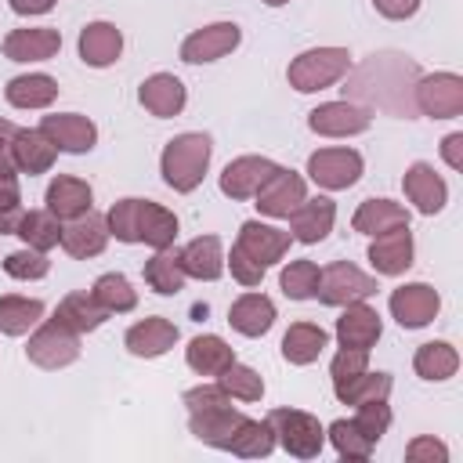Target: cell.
I'll return each instance as SVG.
<instances>
[{"label":"cell","instance_id":"obj_37","mask_svg":"<svg viewBox=\"0 0 463 463\" xmlns=\"http://www.w3.org/2000/svg\"><path fill=\"white\" fill-rule=\"evenodd\" d=\"M36 322H43V300H36V297H18V293L0 297V333H4V336H22V333H29Z\"/></svg>","mask_w":463,"mask_h":463},{"label":"cell","instance_id":"obj_50","mask_svg":"<svg viewBox=\"0 0 463 463\" xmlns=\"http://www.w3.org/2000/svg\"><path fill=\"white\" fill-rule=\"evenodd\" d=\"M405 459L409 463H445L449 459V449L438 441V438H412L409 445H405Z\"/></svg>","mask_w":463,"mask_h":463},{"label":"cell","instance_id":"obj_52","mask_svg":"<svg viewBox=\"0 0 463 463\" xmlns=\"http://www.w3.org/2000/svg\"><path fill=\"white\" fill-rule=\"evenodd\" d=\"M14 123L11 119H0V181H11L18 177V166H14V156H11V141H14Z\"/></svg>","mask_w":463,"mask_h":463},{"label":"cell","instance_id":"obj_18","mask_svg":"<svg viewBox=\"0 0 463 463\" xmlns=\"http://www.w3.org/2000/svg\"><path fill=\"white\" fill-rule=\"evenodd\" d=\"M369 264H373L380 275H405L409 264H412V232H409V224L391 228V232H383V235H373Z\"/></svg>","mask_w":463,"mask_h":463},{"label":"cell","instance_id":"obj_36","mask_svg":"<svg viewBox=\"0 0 463 463\" xmlns=\"http://www.w3.org/2000/svg\"><path fill=\"white\" fill-rule=\"evenodd\" d=\"M333 391H336V398H340L344 405L383 402V398L391 394V376H387V373H369V369H362V373H354V376H347V380H336Z\"/></svg>","mask_w":463,"mask_h":463},{"label":"cell","instance_id":"obj_16","mask_svg":"<svg viewBox=\"0 0 463 463\" xmlns=\"http://www.w3.org/2000/svg\"><path fill=\"white\" fill-rule=\"evenodd\" d=\"M333 221H336V203H333V199H326V195L304 199V203L289 213V228H293L289 239H297V242H304V246H315V242H322V239L333 232Z\"/></svg>","mask_w":463,"mask_h":463},{"label":"cell","instance_id":"obj_31","mask_svg":"<svg viewBox=\"0 0 463 463\" xmlns=\"http://www.w3.org/2000/svg\"><path fill=\"white\" fill-rule=\"evenodd\" d=\"M351 224H354V232H362V235H383V232H391V228L409 224V210H405L402 203H391V199H365V203L354 210Z\"/></svg>","mask_w":463,"mask_h":463},{"label":"cell","instance_id":"obj_35","mask_svg":"<svg viewBox=\"0 0 463 463\" xmlns=\"http://www.w3.org/2000/svg\"><path fill=\"white\" fill-rule=\"evenodd\" d=\"M14 235H18L29 250L47 253V250H54V246L61 242V221H58L51 210H25L22 221H18V228H14Z\"/></svg>","mask_w":463,"mask_h":463},{"label":"cell","instance_id":"obj_8","mask_svg":"<svg viewBox=\"0 0 463 463\" xmlns=\"http://www.w3.org/2000/svg\"><path fill=\"white\" fill-rule=\"evenodd\" d=\"M438 307H441V297L434 286L427 282H405L391 293V315L398 318L402 329H423L438 318Z\"/></svg>","mask_w":463,"mask_h":463},{"label":"cell","instance_id":"obj_53","mask_svg":"<svg viewBox=\"0 0 463 463\" xmlns=\"http://www.w3.org/2000/svg\"><path fill=\"white\" fill-rule=\"evenodd\" d=\"M373 7L391 18V22H402V18H412L420 11V0H373Z\"/></svg>","mask_w":463,"mask_h":463},{"label":"cell","instance_id":"obj_44","mask_svg":"<svg viewBox=\"0 0 463 463\" xmlns=\"http://www.w3.org/2000/svg\"><path fill=\"white\" fill-rule=\"evenodd\" d=\"M326 438L333 441V449H336L344 459H369V452H373V441L358 430L354 420H333L329 430H326Z\"/></svg>","mask_w":463,"mask_h":463},{"label":"cell","instance_id":"obj_41","mask_svg":"<svg viewBox=\"0 0 463 463\" xmlns=\"http://www.w3.org/2000/svg\"><path fill=\"white\" fill-rule=\"evenodd\" d=\"M94 300L109 311V315H123V311H134L137 307V293H134V286L127 282V275H116V271H109V275H101L98 282H94Z\"/></svg>","mask_w":463,"mask_h":463},{"label":"cell","instance_id":"obj_40","mask_svg":"<svg viewBox=\"0 0 463 463\" xmlns=\"http://www.w3.org/2000/svg\"><path fill=\"white\" fill-rule=\"evenodd\" d=\"M184 268H181V260H177V250H156V257L152 260H145V282L156 289V293H163V297H174V293H181L184 289Z\"/></svg>","mask_w":463,"mask_h":463},{"label":"cell","instance_id":"obj_32","mask_svg":"<svg viewBox=\"0 0 463 463\" xmlns=\"http://www.w3.org/2000/svg\"><path fill=\"white\" fill-rule=\"evenodd\" d=\"M54 318L61 322V326H69L72 333H94L105 318H109V311L94 300V293H65L61 297V304L54 307Z\"/></svg>","mask_w":463,"mask_h":463},{"label":"cell","instance_id":"obj_15","mask_svg":"<svg viewBox=\"0 0 463 463\" xmlns=\"http://www.w3.org/2000/svg\"><path fill=\"white\" fill-rule=\"evenodd\" d=\"M383 333V322L376 315V307H369L365 300H354V304H344V315L336 318V340L340 347H358V351H369Z\"/></svg>","mask_w":463,"mask_h":463},{"label":"cell","instance_id":"obj_6","mask_svg":"<svg viewBox=\"0 0 463 463\" xmlns=\"http://www.w3.org/2000/svg\"><path fill=\"white\" fill-rule=\"evenodd\" d=\"M307 177L329 192L351 188L362 177V156L354 148H318L307 156Z\"/></svg>","mask_w":463,"mask_h":463},{"label":"cell","instance_id":"obj_14","mask_svg":"<svg viewBox=\"0 0 463 463\" xmlns=\"http://www.w3.org/2000/svg\"><path fill=\"white\" fill-rule=\"evenodd\" d=\"M235 246H239L250 260H257L260 268H271V264H279V260L286 257V250H289V232H279V228L260 224V221H246V224L239 228Z\"/></svg>","mask_w":463,"mask_h":463},{"label":"cell","instance_id":"obj_49","mask_svg":"<svg viewBox=\"0 0 463 463\" xmlns=\"http://www.w3.org/2000/svg\"><path fill=\"white\" fill-rule=\"evenodd\" d=\"M362 369H369V351L340 347L336 358H333V365H329V376H333V383H336V380H347V376H354V373H362Z\"/></svg>","mask_w":463,"mask_h":463},{"label":"cell","instance_id":"obj_3","mask_svg":"<svg viewBox=\"0 0 463 463\" xmlns=\"http://www.w3.org/2000/svg\"><path fill=\"white\" fill-rule=\"evenodd\" d=\"M268 423L275 430V441L297 456V459H315L326 445V430L322 423L311 416V412H300V409H271L268 412Z\"/></svg>","mask_w":463,"mask_h":463},{"label":"cell","instance_id":"obj_9","mask_svg":"<svg viewBox=\"0 0 463 463\" xmlns=\"http://www.w3.org/2000/svg\"><path fill=\"white\" fill-rule=\"evenodd\" d=\"M239 40H242V33H239L235 22L203 25V29H195L192 36H184V43H181V61H188V65L217 61V58H224L228 51H235Z\"/></svg>","mask_w":463,"mask_h":463},{"label":"cell","instance_id":"obj_42","mask_svg":"<svg viewBox=\"0 0 463 463\" xmlns=\"http://www.w3.org/2000/svg\"><path fill=\"white\" fill-rule=\"evenodd\" d=\"M318 264L315 260H289L279 275V286L289 300H311L318 293Z\"/></svg>","mask_w":463,"mask_h":463},{"label":"cell","instance_id":"obj_54","mask_svg":"<svg viewBox=\"0 0 463 463\" xmlns=\"http://www.w3.org/2000/svg\"><path fill=\"white\" fill-rule=\"evenodd\" d=\"M441 156H445V163L452 170H463V134H449L441 141Z\"/></svg>","mask_w":463,"mask_h":463},{"label":"cell","instance_id":"obj_30","mask_svg":"<svg viewBox=\"0 0 463 463\" xmlns=\"http://www.w3.org/2000/svg\"><path fill=\"white\" fill-rule=\"evenodd\" d=\"M329 344V333L315 322H293L282 336V358L289 365H311Z\"/></svg>","mask_w":463,"mask_h":463},{"label":"cell","instance_id":"obj_25","mask_svg":"<svg viewBox=\"0 0 463 463\" xmlns=\"http://www.w3.org/2000/svg\"><path fill=\"white\" fill-rule=\"evenodd\" d=\"M134 232H137V242H148L152 250H166L177 239V217L166 206L152 203V199H137Z\"/></svg>","mask_w":463,"mask_h":463},{"label":"cell","instance_id":"obj_7","mask_svg":"<svg viewBox=\"0 0 463 463\" xmlns=\"http://www.w3.org/2000/svg\"><path fill=\"white\" fill-rule=\"evenodd\" d=\"M416 109L430 119H452L463 112V80L456 72H434L416 83Z\"/></svg>","mask_w":463,"mask_h":463},{"label":"cell","instance_id":"obj_12","mask_svg":"<svg viewBox=\"0 0 463 463\" xmlns=\"http://www.w3.org/2000/svg\"><path fill=\"white\" fill-rule=\"evenodd\" d=\"M369 123H373V116L351 101H326L307 112V127L322 137H351V134L369 130Z\"/></svg>","mask_w":463,"mask_h":463},{"label":"cell","instance_id":"obj_11","mask_svg":"<svg viewBox=\"0 0 463 463\" xmlns=\"http://www.w3.org/2000/svg\"><path fill=\"white\" fill-rule=\"evenodd\" d=\"M40 130L51 137V145L58 152H72V156H83L94 148L98 141V127L80 116V112H54V116H43L40 119Z\"/></svg>","mask_w":463,"mask_h":463},{"label":"cell","instance_id":"obj_56","mask_svg":"<svg viewBox=\"0 0 463 463\" xmlns=\"http://www.w3.org/2000/svg\"><path fill=\"white\" fill-rule=\"evenodd\" d=\"M268 7H282V4H289V0H264Z\"/></svg>","mask_w":463,"mask_h":463},{"label":"cell","instance_id":"obj_43","mask_svg":"<svg viewBox=\"0 0 463 463\" xmlns=\"http://www.w3.org/2000/svg\"><path fill=\"white\" fill-rule=\"evenodd\" d=\"M217 383H221L232 398H239V402H260V394H264V380H260V373L250 369V365H242V362L224 365V369L217 373Z\"/></svg>","mask_w":463,"mask_h":463},{"label":"cell","instance_id":"obj_33","mask_svg":"<svg viewBox=\"0 0 463 463\" xmlns=\"http://www.w3.org/2000/svg\"><path fill=\"white\" fill-rule=\"evenodd\" d=\"M7 101L14 109H47L54 98H58V80L47 76V72H29V76H14L7 87H4Z\"/></svg>","mask_w":463,"mask_h":463},{"label":"cell","instance_id":"obj_1","mask_svg":"<svg viewBox=\"0 0 463 463\" xmlns=\"http://www.w3.org/2000/svg\"><path fill=\"white\" fill-rule=\"evenodd\" d=\"M206 166H210V137L195 134V130L170 137L166 148H163V159H159L163 181L174 192H195Z\"/></svg>","mask_w":463,"mask_h":463},{"label":"cell","instance_id":"obj_4","mask_svg":"<svg viewBox=\"0 0 463 463\" xmlns=\"http://www.w3.org/2000/svg\"><path fill=\"white\" fill-rule=\"evenodd\" d=\"M25 358L40 369H65L80 358V333L61 326L58 318H47L25 344Z\"/></svg>","mask_w":463,"mask_h":463},{"label":"cell","instance_id":"obj_23","mask_svg":"<svg viewBox=\"0 0 463 463\" xmlns=\"http://www.w3.org/2000/svg\"><path fill=\"white\" fill-rule=\"evenodd\" d=\"M47 210L58 217V221H72V217H80V213H87L90 210V199H94V192H90V184L83 181V177H72V174H58L51 184H47Z\"/></svg>","mask_w":463,"mask_h":463},{"label":"cell","instance_id":"obj_28","mask_svg":"<svg viewBox=\"0 0 463 463\" xmlns=\"http://www.w3.org/2000/svg\"><path fill=\"white\" fill-rule=\"evenodd\" d=\"M228 322L235 333L242 336H264L275 326V304L264 293H242L232 307H228Z\"/></svg>","mask_w":463,"mask_h":463},{"label":"cell","instance_id":"obj_38","mask_svg":"<svg viewBox=\"0 0 463 463\" xmlns=\"http://www.w3.org/2000/svg\"><path fill=\"white\" fill-rule=\"evenodd\" d=\"M412 369L423 376V380H449L456 376L459 369V354L449 340H430V344H420L416 354H412Z\"/></svg>","mask_w":463,"mask_h":463},{"label":"cell","instance_id":"obj_20","mask_svg":"<svg viewBox=\"0 0 463 463\" xmlns=\"http://www.w3.org/2000/svg\"><path fill=\"white\" fill-rule=\"evenodd\" d=\"M402 188H405L409 203H412L420 213H427V217L438 213V210L445 206V199H449V188H445L441 174H434L430 163H412V166L405 170V177H402Z\"/></svg>","mask_w":463,"mask_h":463},{"label":"cell","instance_id":"obj_2","mask_svg":"<svg viewBox=\"0 0 463 463\" xmlns=\"http://www.w3.org/2000/svg\"><path fill=\"white\" fill-rule=\"evenodd\" d=\"M347 69H351V54L344 47H311V51H304L289 61L286 76H289L293 90L311 94V90L333 87Z\"/></svg>","mask_w":463,"mask_h":463},{"label":"cell","instance_id":"obj_19","mask_svg":"<svg viewBox=\"0 0 463 463\" xmlns=\"http://www.w3.org/2000/svg\"><path fill=\"white\" fill-rule=\"evenodd\" d=\"M61 47V33L51 25L40 29H11L4 36V58L11 61H47Z\"/></svg>","mask_w":463,"mask_h":463},{"label":"cell","instance_id":"obj_24","mask_svg":"<svg viewBox=\"0 0 463 463\" xmlns=\"http://www.w3.org/2000/svg\"><path fill=\"white\" fill-rule=\"evenodd\" d=\"M177 260H181V268H184L188 279L213 282V279H221V271H224L221 239H217V235H199V239H192L188 246L177 250Z\"/></svg>","mask_w":463,"mask_h":463},{"label":"cell","instance_id":"obj_10","mask_svg":"<svg viewBox=\"0 0 463 463\" xmlns=\"http://www.w3.org/2000/svg\"><path fill=\"white\" fill-rule=\"evenodd\" d=\"M307 199V188H304V177L297 170H286L279 166L257 192V210L264 217H289L300 203Z\"/></svg>","mask_w":463,"mask_h":463},{"label":"cell","instance_id":"obj_26","mask_svg":"<svg viewBox=\"0 0 463 463\" xmlns=\"http://www.w3.org/2000/svg\"><path fill=\"white\" fill-rule=\"evenodd\" d=\"M119 51H123V36H119V29L112 22H90V25H83V33H80V58L90 69L112 65L119 58Z\"/></svg>","mask_w":463,"mask_h":463},{"label":"cell","instance_id":"obj_46","mask_svg":"<svg viewBox=\"0 0 463 463\" xmlns=\"http://www.w3.org/2000/svg\"><path fill=\"white\" fill-rule=\"evenodd\" d=\"M358 409V416H354V423H358V430L376 445L383 434H387V427H391V409H387V398L383 402H365V405H354Z\"/></svg>","mask_w":463,"mask_h":463},{"label":"cell","instance_id":"obj_29","mask_svg":"<svg viewBox=\"0 0 463 463\" xmlns=\"http://www.w3.org/2000/svg\"><path fill=\"white\" fill-rule=\"evenodd\" d=\"M242 420H246V416H242L239 409L221 405V409H206V412H188V430H192L199 441L213 445V449H228V441H232V434H235V427H239Z\"/></svg>","mask_w":463,"mask_h":463},{"label":"cell","instance_id":"obj_22","mask_svg":"<svg viewBox=\"0 0 463 463\" xmlns=\"http://www.w3.org/2000/svg\"><path fill=\"white\" fill-rule=\"evenodd\" d=\"M11 156H14V166L33 177V174H47V170L54 166L58 148L51 145V137H47L40 127H36V130L18 127V130H14V141H11Z\"/></svg>","mask_w":463,"mask_h":463},{"label":"cell","instance_id":"obj_5","mask_svg":"<svg viewBox=\"0 0 463 463\" xmlns=\"http://www.w3.org/2000/svg\"><path fill=\"white\" fill-rule=\"evenodd\" d=\"M380 286L373 275H365L362 268L347 264V260H333L329 268H322L318 275V300L329 304V307H344V304H354V300H365L373 297Z\"/></svg>","mask_w":463,"mask_h":463},{"label":"cell","instance_id":"obj_34","mask_svg":"<svg viewBox=\"0 0 463 463\" xmlns=\"http://www.w3.org/2000/svg\"><path fill=\"white\" fill-rule=\"evenodd\" d=\"M184 362H188V369H195L199 376H217L224 365H232L235 362V347H228L221 336H213V333H203V336H195L188 347H184Z\"/></svg>","mask_w":463,"mask_h":463},{"label":"cell","instance_id":"obj_21","mask_svg":"<svg viewBox=\"0 0 463 463\" xmlns=\"http://www.w3.org/2000/svg\"><path fill=\"white\" fill-rule=\"evenodd\" d=\"M123 344H127V351L137 354V358H159V354H166V351L177 344V326L166 322V318H159V315H152V318L134 322V326L127 329Z\"/></svg>","mask_w":463,"mask_h":463},{"label":"cell","instance_id":"obj_13","mask_svg":"<svg viewBox=\"0 0 463 463\" xmlns=\"http://www.w3.org/2000/svg\"><path fill=\"white\" fill-rule=\"evenodd\" d=\"M279 170V163L264 159V156H239L224 166L221 174V192L228 199H253L260 192V184Z\"/></svg>","mask_w":463,"mask_h":463},{"label":"cell","instance_id":"obj_27","mask_svg":"<svg viewBox=\"0 0 463 463\" xmlns=\"http://www.w3.org/2000/svg\"><path fill=\"white\" fill-rule=\"evenodd\" d=\"M137 98H141V105H145L152 116L170 119V116H177V112L184 109V83H181L177 76H170V72H156V76H148V80L141 83Z\"/></svg>","mask_w":463,"mask_h":463},{"label":"cell","instance_id":"obj_51","mask_svg":"<svg viewBox=\"0 0 463 463\" xmlns=\"http://www.w3.org/2000/svg\"><path fill=\"white\" fill-rule=\"evenodd\" d=\"M228 264H232V275H235V282L239 286H246V289H253V286H260V279H264V268L257 264V260H250L239 246H232V257H228Z\"/></svg>","mask_w":463,"mask_h":463},{"label":"cell","instance_id":"obj_55","mask_svg":"<svg viewBox=\"0 0 463 463\" xmlns=\"http://www.w3.org/2000/svg\"><path fill=\"white\" fill-rule=\"evenodd\" d=\"M14 14H47L54 7V0H7Z\"/></svg>","mask_w":463,"mask_h":463},{"label":"cell","instance_id":"obj_39","mask_svg":"<svg viewBox=\"0 0 463 463\" xmlns=\"http://www.w3.org/2000/svg\"><path fill=\"white\" fill-rule=\"evenodd\" d=\"M271 449H275V430H271V423L246 416V420L235 427V434H232V441H228L224 452L242 456V459H260V456H268Z\"/></svg>","mask_w":463,"mask_h":463},{"label":"cell","instance_id":"obj_45","mask_svg":"<svg viewBox=\"0 0 463 463\" xmlns=\"http://www.w3.org/2000/svg\"><path fill=\"white\" fill-rule=\"evenodd\" d=\"M4 271L11 279H43L51 271V260H47V253L25 246V250H14L4 257Z\"/></svg>","mask_w":463,"mask_h":463},{"label":"cell","instance_id":"obj_48","mask_svg":"<svg viewBox=\"0 0 463 463\" xmlns=\"http://www.w3.org/2000/svg\"><path fill=\"white\" fill-rule=\"evenodd\" d=\"M184 405H188V412H206V409L232 405V394L221 383H199V387L184 391Z\"/></svg>","mask_w":463,"mask_h":463},{"label":"cell","instance_id":"obj_17","mask_svg":"<svg viewBox=\"0 0 463 463\" xmlns=\"http://www.w3.org/2000/svg\"><path fill=\"white\" fill-rule=\"evenodd\" d=\"M105 242H109V224H105V217H98V213H80V217H72L65 228H61V250L69 253V257H76V260H87V257H98L101 250H105Z\"/></svg>","mask_w":463,"mask_h":463},{"label":"cell","instance_id":"obj_47","mask_svg":"<svg viewBox=\"0 0 463 463\" xmlns=\"http://www.w3.org/2000/svg\"><path fill=\"white\" fill-rule=\"evenodd\" d=\"M22 192H18V181H0V235H14L18 221H22Z\"/></svg>","mask_w":463,"mask_h":463}]
</instances>
